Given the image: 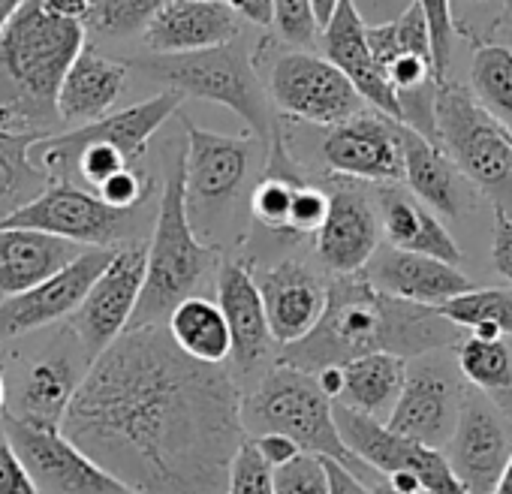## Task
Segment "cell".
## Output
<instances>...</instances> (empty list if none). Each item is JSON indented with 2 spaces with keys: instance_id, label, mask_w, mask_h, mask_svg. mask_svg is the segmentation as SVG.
<instances>
[{
  "instance_id": "obj_7",
  "label": "cell",
  "mask_w": 512,
  "mask_h": 494,
  "mask_svg": "<svg viewBox=\"0 0 512 494\" xmlns=\"http://www.w3.org/2000/svg\"><path fill=\"white\" fill-rule=\"evenodd\" d=\"M434 145L470 187L512 217V136L455 82H440L434 91Z\"/></svg>"
},
{
  "instance_id": "obj_43",
  "label": "cell",
  "mask_w": 512,
  "mask_h": 494,
  "mask_svg": "<svg viewBox=\"0 0 512 494\" xmlns=\"http://www.w3.org/2000/svg\"><path fill=\"white\" fill-rule=\"evenodd\" d=\"M0 494H40L22 458L10 446L4 425H0Z\"/></svg>"
},
{
  "instance_id": "obj_50",
  "label": "cell",
  "mask_w": 512,
  "mask_h": 494,
  "mask_svg": "<svg viewBox=\"0 0 512 494\" xmlns=\"http://www.w3.org/2000/svg\"><path fill=\"white\" fill-rule=\"evenodd\" d=\"M395 494H422V482L413 476V473H407V470H398V473H389L386 479H383Z\"/></svg>"
},
{
  "instance_id": "obj_58",
  "label": "cell",
  "mask_w": 512,
  "mask_h": 494,
  "mask_svg": "<svg viewBox=\"0 0 512 494\" xmlns=\"http://www.w3.org/2000/svg\"><path fill=\"white\" fill-rule=\"evenodd\" d=\"M202 4H211V0H202Z\"/></svg>"
},
{
  "instance_id": "obj_26",
  "label": "cell",
  "mask_w": 512,
  "mask_h": 494,
  "mask_svg": "<svg viewBox=\"0 0 512 494\" xmlns=\"http://www.w3.org/2000/svg\"><path fill=\"white\" fill-rule=\"evenodd\" d=\"M377 217H380V232L395 251L434 257L449 266L461 263V247L449 235L443 220L401 184L377 187Z\"/></svg>"
},
{
  "instance_id": "obj_51",
  "label": "cell",
  "mask_w": 512,
  "mask_h": 494,
  "mask_svg": "<svg viewBox=\"0 0 512 494\" xmlns=\"http://www.w3.org/2000/svg\"><path fill=\"white\" fill-rule=\"evenodd\" d=\"M338 4H341V0H311V10H314V22H317V28H320V31H323V28L329 25V19L335 16Z\"/></svg>"
},
{
  "instance_id": "obj_53",
  "label": "cell",
  "mask_w": 512,
  "mask_h": 494,
  "mask_svg": "<svg viewBox=\"0 0 512 494\" xmlns=\"http://www.w3.org/2000/svg\"><path fill=\"white\" fill-rule=\"evenodd\" d=\"M491 494H512V458H509V464L503 467V473H500V479H497V485H494Z\"/></svg>"
},
{
  "instance_id": "obj_5",
  "label": "cell",
  "mask_w": 512,
  "mask_h": 494,
  "mask_svg": "<svg viewBox=\"0 0 512 494\" xmlns=\"http://www.w3.org/2000/svg\"><path fill=\"white\" fill-rule=\"evenodd\" d=\"M332 407L335 401L323 395L314 374L275 365L256 380L247 395H241V428L247 437L284 434L302 452L329 458L365 479L368 467L359 464L344 446Z\"/></svg>"
},
{
  "instance_id": "obj_42",
  "label": "cell",
  "mask_w": 512,
  "mask_h": 494,
  "mask_svg": "<svg viewBox=\"0 0 512 494\" xmlns=\"http://www.w3.org/2000/svg\"><path fill=\"white\" fill-rule=\"evenodd\" d=\"M145 178H142V172L133 166V169H124V172H118V175H112L109 181H103L97 190H94V196H100L106 205H112V208H121V211H136L139 205H142V199H145Z\"/></svg>"
},
{
  "instance_id": "obj_21",
  "label": "cell",
  "mask_w": 512,
  "mask_h": 494,
  "mask_svg": "<svg viewBox=\"0 0 512 494\" xmlns=\"http://www.w3.org/2000/svg\"><path fill=\"white\" fill-rule=\"evenodd\" d=\"M253 284L260 290L278 350L302 341L320 323L329 281L302 260H281L266 269H253Z\"/></svg>"
},
{
  "instance_id": "obj_40",
  "label": "cell",
  "mask_w": 512,
  "mask_h": 494,
  "mask_svg": "<svg viewBox=\"0 0 512 494\" xmlns=\"http://www.w3.org/2000/svg\"><path fill=\"white\" fill-rule=\"evenodd\" d=\"M431 34V55H434V73L437 82H446L449 61H452V43H455V19H452V0H416Z\"/></svg>"
},
{
  "instance_id": "obj_44",
  "label": "cell",
  "mask_w": 512,
  "mask_h": 494,
  "mask_svg": "<svg viewBox=\"0 0 512 494\" xmlns=\"http://www.w3.org/2000/svg\"><path fill=\"white\" fill-rule=\"evenodd\" d=\"M491 263L497 275L512 281V217L494 208V238H491Z\"/></svg>"
},
{
  "instance_id": "obj_38",
  "label": "cell",
  "mask_w": 512,
  "mask_h": 494,
  "mask_svg": "<svg viewBox=\"0 0 512 494\" xmlns=\"http://www.w3.org/2000/svg\"><path fill=\"white\" fill-rule=\"evenodd\" d=\"M272 28L278 34V43L290 49H311L320 37V28L314 22L311 0H275L272 10Z\"/></svg>"
},
{
  "instance_id": "obj_34",
  "label": "cell",
  "mask_w": 512,
  "mask_h": 494,
  "mask_svg": "<svg viewBox=\"0 0 512 494\" xmlns=\"http://www.w3.org/2000/svg\"><path fill=\"white\" fill-rule=\"evenodd\" d=\"M458 371L470 383L497 401V395L512 392V347L503 338L485 341L467 335L458 344Z\"/></svg>"
},
{
  "instance_id": "obj_6",
  "label": "cell",
  "mask_w": 512,
  "mask_h": 494,
  "mask_svg": "<svg viewBox=\"0 0 512 494\" xmlns=\"http://www.w3.org/2000/svg\"><path fill=\"white\" fill-rule=\"evenodd\" d=\"M133 67H139L145 76L163 82L181 97L226 106L247 124L253 139L266 145L278 127L272 100L260 76H256L250 55H244L235 43L193 55H151L145 61H136Z\"/></svg>"
},
{
  "instance_id": "obj_14",
  "label": "cell",
  "mask_w": 512,
  "mask_h": 494,
  "mask_svg": "<svg viewBox=\"0 0 512 494\" xmlns=\"http://www.w3.org/2000/svg\"><path fill=\"white\" fill-rule=\"evenodd\" d=\"M332 413H335V428H338L344 446L368 470H374L380 476L407 470L422 482L425 494H467L461 488L458 476L452 473L443 449H428L422 443H413V440L389 431L383 422L368 419L341 404H335Z\"/></svg>"
},
{
  "instance_id": "obj_41",
  "label": "cell",
  "mask_w": 512,
  "mask_h": 494,
  "mask_svg": "<svg viewBox=\"0 0 512 494\" xmlns=\"http://www.w3.org/2000/svg\"><path fill=\"white\" fill-rule=\"evenodd\" d=\"M329 211V193L311 181L299 184L296 196H293V208H290V235L299 244L305 235H317V229L323 226Z\"/></svg>"
},
{
  "instance_id": "obj_32",
  "label": "cell",
  "mask_w": 512,
  "mask_h": 494,
  "mask_svg": "<svg viewBox=\"0 0 512 494\" xmlns=\"http://www.w3.org/2000/svg\"><path fill=\"white\" fill-rule=\"evenodd\" d=\"M437 314L461 332L473 338H503L512 335V287H491V290H470L446 305Z\"/></svg>"
},
{
  "instance_id": "obj_29",
  "label": "cell",
  "mask_w": 512,
  "mask_h": 494,
  "mask_svg": "<svg viewBox=\"0 0 512 494\" xmlns=\"http://www.w3.org/2000/svg\"><path fill=\"white\" fill-rule=\"evenodd\" d=\"M407 377V359L392 353H371L341 365V395L335 404L368 419L386 422Z\"/></svg>"
},
{
  "instance_id": "obj_37",
  "label": "cell",
  "mask_w": 512,
  "mask_h": 494,
  "mask_svg": "<svg viewBox=\"0 0 512 494\" xmlns=\"http://www.w3.org/2000/svg\"><path fill=\"white\" fill-rule=\"evenodd\" d=\"M326 458L299 452L281 467H272V494H329Z\"/></svg>"
},
{
  "instance_id": "obj_25",
  "label": "cell",
  "mask_w": 512,
  "mask_h": 494,
  "mask_svg": "<svg viewBox=\"0 0 512 494\" xmlns=\"http://www.w3.org/2000/svg\"><path fill=\"white\" fill-rule=\"evenodd\" d=\"M124 91H127V64H118L85 46L79 58L70 64L58 88V100H55L58 124L70 130L94 124L115 112Z\"/></svg>"
},
{
  "instance_id": "obj_48",
  "label": "cell",
  "mask_w": 512,
  "mask_h": 494,
  "mask_svg": "<svg viewBox=\"0 0 512 494\" xmlns=\"http://www.w3.org/2000/svg\"><path fill=\"white\" fill-rule=\"evenodd\" d=\"M326 467H329V485H332L329 494H371V485H365V479H359L347 467H341L329 458H326Z\"/></svg>"
},
{
  "instance_id": "obj_56",
  "label": "cell",
  "mask_w": 512,
  "mask_h": 494,
  "mask_svg": "<svg viewBox=\"0 0 512 494\" xmlns=\"http://www.w3.org/2000/svg\"><path fill=\"white\" fill-rule=\"evenodd\" d=\"M464 4H485V0H464Z\"/></svg>"
},
{
  "instance_id": "obj_24",
  "label": "cell",
  "mask_w": 512,
  "mask_h": 494,
  "mask_svg": "<svg viewBox=\"0 0 512 494\" xmlns=\"http://www.w3.org/2000/svg\"><path fill=\"white\" fill-rule=\"evenodd\" d=\"M241 22L217 0H169L148 22L142 43L151 55H193L235 43Z\"/></svg>"
},
{
  "instance_id": "obj_18",
  "label": "cell",
  "mask_w": 512,
  "mask_h": 494,
  "mask_svg": "<svg viewBox=\"0 0 512 494\" xmlns=\"http://www.w3.org/2000/svg\"><path fill=\"white\" fill-rule=\"evenodd\" d=\"M253 136H220L202 127L187 124L184 145V193L187 211L196 208V217H214L226 208L250 169Z\"/></svg>"
},
{
  "instance_id": "obj_46",
  "label": "cell",
  "mask_w": 512,
  "mask_h": 494,
  "mask_svg": "<svg viewBox=\"0 0 512 494\" xmlns=\"http://www.w3.org/2000/svg\"><path fill=\"white\" fill-rule=\"evenodd\" d=\"M238 22H250L256 28H272L275 0H217Z\"/></svg>"
},
{
  "instance_id": "obj_27",
  "label": "cell",
  "mask_w": 512,
  "mask_h": 494,
  "mask_svg": "<svg viewBox=\"0 0 512 494\" xmlns=\"http://www.w3.org/2000/svg\"><path fill=\"white\" fill-rule=\"evenodd\" d=\"M85 251L88 247L37 229H0V302L40 287Z\"/></svg>"
},
{
  "instance_id": "obj_57",
  "label": "cell",
  "mask_w": 512,
  "mask_h": 494,
  "mask_svg": "<svg viewBox=\"0 0 512 494\" xmlns=\"http://www.w3.org/2000/svg\"><path fill=\"white\" fill-rule=\"evenodd\" d=\"M506 13H512V0H506Z\"/></svg>"
},
{
  "instance_id": "obj_28",
  "label": "cell",
  "mask_w": 512,
  "mask_h": 494,
  "mask_svg": "<svg viewBox=\"0 0 512 494\" xmlns=\"http://www.w3.org/2000/svg\"><path fill=\"white\" fill-rule=\"evenodd\" d=\"M401 154H404V181L407 190L434 214L458 217L467 205V181L455 169V163L416 130L401 124Z\"/></svg>"
},
{
  "instance_id": "obj_35",
  "label": "cell",
  "mask_w": 512,
  "mask_h": 494,
  "mask_svg": "<svg viewBox=\"0 0 512 494\" xmlns=\"http://www.w3.org/2000/svg\"><path fill=\"white\" fill-rule=\"evenodd\" d=\"M365 37H368L371 55L380 70L404 55H422V58L434 61L428 22H425L419 4H410L401 16H395L383 25H365Z\"/></svg>"
},
{
  "instance_id": "obj_17",
  "label": "cell",
  "mask_w": 512,
  "mask_h": 494,
  "mask_svg": "<svg viewBox=\"0 0 512 494\" xmlns=\"http://www.w3.org/2000/svg\"><path fill=\"white\" fill-rule=\"evenodd\" d=\"M461 392L464 389L440 359H431L428 353L416 356V362H407L401 395L383 425L413 443L443 449L455 431Z\"/></svg>"
},
{
  "instance_id": "obj_39",
  "label": "cell",
  "mask_w": 512,
  "mask_h": 494,
  "mask_svg": "<svg viewBox=\"0 0 512 494\" xmlns=\"http://www.w3.org/2000/svg\"><path fill=\"white\" fill-rule=\"evenodd\" d=\"M223 494H272V470L260 458L250 437H244L232 455Z\"/></svg>"
},
{
  "instance_id": "obj_2",
  "label": "cell",
  "mask_w": 512,
  "mask_h": 494,
  "mask_svg": "<svg viewBox=\"0 0 512 494\" xmlns=\"http://www.w3.org/2000/svg\"><path fill=\"white\" fill-rule=\"evenodd\" d=\"M449 344H461V329L446 323L437 308L407 305L374 290L362 275H347L329 281L320 323L302 341L281 347L278 365L317 374L371 353L410 362Z\"/></svg>"
},
{
  "instance_id": "obj_55",
  "label": "cell",
  "mask_w": 512,
  "mask_h": 494,
  "mask_svg": "<svg viewBox=\"0 0 512 494\" xmlns=\"http://www.w3.org/2000/svg\"><path fill=\"white\" fill-rule=\"evenodd\" d=\"M371 494H395V491H392V488H389L386 482H377V485L371 488ZM422 494H425V491H422Z\"/></svg>"
},
{
  "instance_id": "obj_13",
  "label": "cell",
  "mask_w": 512,
  "mask_h": 494,
  "mask_svg": "<svg viewBox=\"0 0 512 494\" xmlns=\"http://www.w3.org/2000/svg\"><path fill=\"white\" fill-rule=\"evenodd\" d=\"M449 467L467 494H491L512 458V419L479 389H464L455 431L449 437Z\"/></svg>"
},
{
  "instance_id": "obj_15",
  "label": "cell",
  "mask_w": 512,
  "mask_h": 494,
  "mask_svg": "<svg viewBox=\"0 0 512 494\" xmlns=\"http://www.w3.org/2000/svg\"><path fill=\"white\" fill-rule=\"evenodd\" d=\"M214 302L229 329L232 377H263L278 365V344L269 332L260 290L253 284L250 260H220L214 269Z\"/></svg>"
},
{
  "instance_id": "obj_9",
  "label": "cell",
  "mask_w": 512,
  "mask_h": 494,
  "mask_svg": "<svg viewBox=\"0 0 512 494\" xmlns=\"http://www.w3.org/2000/svg\"><path fill=\"white\" fill-rule=\"evenodd\" d=\"M136 211L106 205L91 190L70 181H49L40 196L0 217V229H37L79 247H118L127 241Z\"/></svg>"
},
{
  "instance_id": "obj_33",
  "label": "cell",
  "mask_w": 512,
  "mask_h": 494,
  "mask_svg": "<svg viewBox=\"0 0 512 494\" xmlns=\"http://www.w3.org/2000/svg\"><path fill=\"white\" fill-rule=\"evenodd\" d=\"M470 94L512 136V49L479 46L473 52Z\"/></svg>"
},
{
  "instance_id": "obj_19",
  "label": "cell",
  "mask_w": 512,
  "mask_h": 494,
  "mask_svg": "<svg viewBox=\"0 0 512 494\" xmlns=\"http://www.w3.org/2000/svg\"><path fill=\"white\" fill-rule=\"evenodd\" d=\"M329 193V211L317 229V257L332 278L362 275L380 247V217L371 196L356 184L335 178Z\"/></svg>"
},
{
  "instance_id": "obj_8",
  "label": "cell",
  "mask_w": 512,
  "mask_h": 494,
  "mask_svg": "<svg viewBox=\"0 0 512 494\" xmlns=\"http://www.w3.org/2000/svg\"><path fill=\"white\" fill-rule=\"evenodd\" d=\"M250 61L272 100V109L284 118L335 127L365 112V100L323 55L290 49L278 40H263Z\"/></svg>"
},
{
  "instance_id": "obj_54",
  "label": "cell",
  "mask_w": 512,
  "mask_h": 494,
  "mask_svg": "<svg viewBox=\"0 0 512 494\" xmlns=\"http://www.w3.org/2000/svg\"><path fill=\"white\" fill-rule=\"evenodd\" d=\"M7 410V380H4V368H0V416Z\"/></svg>"
},
{
  "instance_id": "obj_16",
  "label": "cell",
  "mask_w": 512,
  "mask_h": 494,
  "mask_svg": "<svg viewBox=\"0 0 512 494\" xmlns=\"http://www.w3.org/2000/svg\"><path fill=\"white\" fill-rule=\"evenodd\" d=\"M323 163L335 178L356 184H401V124L380 112H359L356 118L329 127L323 139Z\"/></svg>"
},
{
  "instance_id": "obj_31",
  "label": "cell",
  "mask_w": 512,
  "mask_h": 494,
  "mask_svg": "<svg viewBox=\"0 0 512 494\" xmlns=\"http://www.w3.org/2000/svg\"><path fill=\"white\" fill-rule=\"evenodd\" d=\"M49 136L0 127V217L40 196L49 175L34 163V145Z\"/></svg>"
},
{
  "instance_id": "obj_20",
  "label": "cell",
  "mask_w": 512,
  "mask_h": 494,
  "mask_svg": "<svg viewBox=\"0 0 512 494\" xmlns=\"http://www.w3.org/2000/svg\"><path fill=\"white\" fill-rule=\"evenodd\" d=\"M115 254V247H88V251L70 263L55 278L43 281L40 287L0 302V341H13L31 332H40L52 323L73 317L82 305L88 287L103 275Z\"/></svg>"
},
{
  "instance_id": "obj_36",
  "label": "cell",
  "mask_w": 512,
  "mask_h": 494,
  "mask_svg": "<svg viewBox=\"0 0 512 494\" xmlns=\"http://www.w3.org/2000/svg\"><path fill=\"white\" fill-rule=\"evenodd\" d=\"M169 0H91L88 28L103 37H133L148 28V22Z\"/></svg>"
},
{
  "instance_id": "obj_11",
  "label": "cell",
  "mask_w": 512,
  "mask_h": 494,
  "mask_svg": "<svg viewBox=\"0 0 512 494\" xmlns=\"http://www.w3.org/2000/svg\"><path fill=\"white\" fill-rule=\"evenodd\" d=\"M145 284V244L124 241L115 247V254L103 275L88 287L82 305L70 317V329L79 338L88 362H94L112 341H118L136 314L139 296Z\"/></svg>"
},
{
  "instance_id": "obj_45",
  "label": "cell",
  "mask_w": 512,
  "mask_h": 494,
  "mask_svg": "<svg viewBox=\"0 0 512 494\" xmlns=\"http://www.w3.org/2000/svg\"><path fill=\"white\" fill-rule=\"evenodd\" d=\"M250 440H253L256 452H260V458L269 464V470L287 464L290 458H296V455L302 452V449H299L290 437H284V434H263V437H250Z\"/></svg>"
},
{
  "instance_id": "obj_10",
  "label": "cell",
  "mask_w": 512,
  "mask_h": 494,
  "mask_svg": "<svg viewBox=\"0 0 512 494\" xmlns=\"http://www.w3.org/2000/svg\"><path fill=\"white\" fill-rule=\"evenodd\" d=\"M0 425L40 494H130L70 437H64L61 428L31 425L10 413L0 416Z\"/></svg>"
},
{
  "instance_id": "obj_30",
  "label": "cell",
  "mask_w": 512,
  "mask_h": 494,
  "mask_svg": "<svg viewBox=\"0 0 512 494\" xmlns=\"http://www.w3.org/2000/svg\"><path fill=\"white\" fill-rule=\"evenodd\" d=\"M166 332L172 344L193 362L202 365H223L229 359V329L214 299L190 296L172 308L166 317Z\"/></svg>"
},
{
  "instance_id": "obj_22",
  "label": "cell",
  "mask_w": 512,
  "mask_h": 494,
  "mask_svg": "<svg viewBox=\"0 0 512 494\" xmlns=\"http://www.w3.org/2000/svg\"><path fill=\"white\" fill-rule=\"evenodd\" d=\"M362 278L374 290L419 308H440L473 290L470 278L458 266L422 254L395 251V247H377L371 263L362 269Z\"/></svg>"
},
{
  "instance_id": "obj_4",
  "label": "cell",
  "mask_w": 512,
  "mask_h": 494,
  "mask_svg": "<svg viewBox=\"0 0 512 494\" xmlns=\"http://www.w3.org/2000/svg\"><path fill=\"white\" fill-rule=\"evenodd\" d=\"M211 269H217V244H205L190 223L184 193V151H178L166 169L154 232L145 244V284L130 329L163 326L175 305L196 296V287Z\"/></svg>"
},
{
  "instance_id": "obj_49",
  "label": "cell",
  "mask_w": 512,
  "mask_h": 494,
  "mask_svg": "<svg viewBox=\"0 0 512 494\" xmlns=\"http://www.w3.org/2000/svg\"><path fill=\"white\" fill-rule=\"evenodd\" d=\"M43 4L61 16V19H70V22H79V25H88V16H91V0H43Z\"/></svg>"
},
{
  "instance_id": "obj_23",
  "label": "cell",
  "mask_w": 512,
  "mask_h": 494,
  "mask_svg": "<svg viewBox=\"0 0 512 494\" xmlns=\"http://www.w3.org/2000/svg\"><path fill=\"white\" fill-rule=\"evenodd\" d=\"M320 37H323V52H326L323 58L344 73V79L365 100V106H371L374 112L401 124L398 97L371 55L368 37H365V22L356 13L353 0H341L329 25L320 31Z\"/></svg>"
},
{
  "instance_id": "obj_1",
  "label": "cell",
  "mask_w": 512,
  "mask_h": 494,
  "mask_svg": "<svg viewBox=\"0 0 512 494\" xmlns=\"http://www.w3.org/2000/svg\"><path fill=\"white\" fill-rule=\"evenodd\" d=\"M130 494H223L241 440V389L187 359L166 326H136L85 371L61 422Z\"/></svg>"
},
{
  "instance_id": "obj_12",
  "label": "cell",
  "mask_w": 512,
  "mask_h": 494,
  "mask_svg": "<svg viewBox=\"0 0 512 494\" xmlns=\"http://www.w3.org/2000/svg\"><path fill=\"white\" fill-rule=\"evenodd\" d=\"M88 356L73 335L70 326H64L52 347L34 356L28 365L16 368L13 380H7V410L10 416L43 425V428H61L64 413L88 371Z\"/></svg>"
},
{
  "instance_id": "obj_3",
  "label": "cell",
  "mask_w": 512,
  "mask_h": 494,
  "mask_svg": "<svg viewBox=\"0 0 512 494\" xmlns=\"http://www.w3.org/2000/svg\"><path fill=\"white\" fill-rule=\"evenodd\" d=\"M85 46V25L25 0L0 31V127L55 136L58 88Z\"/></svg>"
},
{
  "instance_id": "obj_47",
  "label": "cell",
  "mask_w": 512,
  "mask_h": 494,
  "mask_svg": "<svg viewBox=\"0 0 512 494\" xmlns=\"http://www.w3.org/2000/svg\"><path fill=\"white\" fill-rule=\"evenodd\" d=\"M410 4H416V0H353V7L365 25H383V22L401 16Z\"/></svg>"
},
{
  "instance_id": "obj_52",
  "label": "cell",
  "mask_w": 512,
  "mask_h": 494,
  "mask_svg": "<svg viewBox=\"0 0 512 494\" xmlns=\"http://www.w3.org/2000/svg\"><path fill=\"white\" fill-rule=\"evenodd\" d=\"M25 4V0H0V31H4V25L16 16V10Z\"/></svg>"
}]
</instances>
